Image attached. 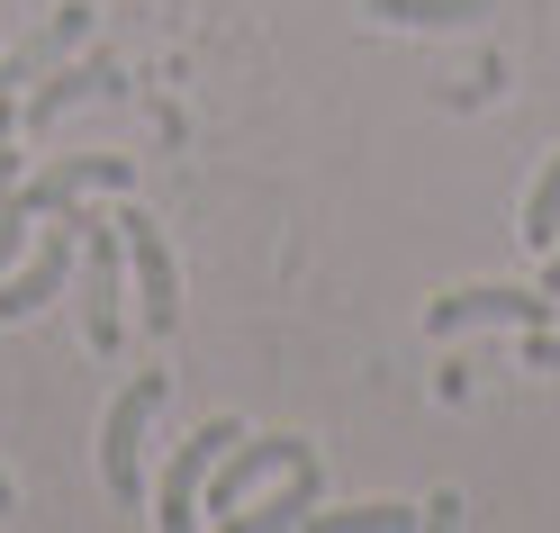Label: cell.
I'll list each match as a JSON object with an SVG mask.
<instances>
[{
  "label": "cell",
  "mask_w": 560,
  "mask_h": 533,
  "mask_svg": "<svg viewBox=\"0 0 560 533\" xmlns=\"http://www.w3.org/2000/svg\"><path fill=\"white\" fill-rule=\"evenodd\" d=\"M317 488H326V471H317V452H307V461H290V471H280V488L262 497V507H254V515H235V524H262V533L307 524V515H317Z\"/></svg>",
  "instance_id": "obj_11"
},
{
  "label": "cell",
  "mask_w": 560,
  "mask_h": 533,
  "mask_svg": "<svg viewBox=\"0 0 560 533\" xmlns=\"http://www.w3.org/2000/svg\"><path fill=\"white\" fill-rule=\"evenodd\" d=\"M226 443H235V425H226V416H208L199 434L172 452V471H163V488H154V524H172V533L199 524V488H208V471L226 461Z\"/></svg>",
  "instance_id": "obj_7"
},
{
  "label": "cell",
  "mask_w": 560,
  "mask_h": 533,
  "mask_svg": "<svg viewBox=\"0 0 560 533\" xmlns=\"http://www.w3.org/2000/svg\"><path fill=\"white\" fill-rule=\"evenodd\" d=\"M82 37H91V10H82V0H73V10H55V19L37 27V37H27V46H19V55H0V100H10V91H19L27 73H55V63H63V55H73Z\"/></svg>",
  "instance_id": "obj_10"
},
{
  "label": "cell",
  "mask_w": 560,
  "mask_h": 533,
  "mask_svg": "<svg viewBox=\"0 0 560 533\" xmlns=\"http://www.w3.org/2000/svg\"><path fill=\"white\" fill-rule=\"evenodd\" d=\"M82 227V344L118 352L127 344V235L118 218H73Z\"/></svg>",
  "instance_id": "obj_2"
},
{
  "label": "cell",
  "mask_w": 560,
  "mask_h": 533,
  "mask_svg": "<svg viewBox=\"0 0 560 533\" xmlns=\"http://www.w3.org/2000/svg\"><path fill=\"white\" fill-rule=\"evenodd\" d=\"M73 263H82V235L73 227H46L37 244H27V254L10 263V280H0V316H37L46 299H63V280H73Z\"/></svg>",
  "instance_id": "obj_6"
},
{
  "label": "cell",
  "mask_w": 560,
  "mask_h": 533,
  "mask_svg": "<svg viewBox=\"0 0 560 533\" xmlns=\"http://www.w3.org/2000/svg\"><path fill=\"white\" fill-rule=\"evenodd\" d=\"M163 389H172L163 371H136L109 398V416H100V479H109L118 507H145V425L163 407Z\"/></svg>",
  "instance_id": "obj_1"
},
{
  "label": "cell",
  "mask_w": 560,
  "mask_h": 533,
  "mask_svg": "<svg viewBox=\"0 0 560 533\" xmlns=\"http://www.w3.org/2000/svg\"><path fill=\"white\" fill-rule=\"evenodd\" d=\"M551 290H452L425 308V335H462V326H551Z\"/></svg>",
  "instance_id": "obj_8"
},
{
  "label": "cell",
  "mask_w": 560,
  "mask_h": 533,
  "mask_svg": "<svg viewBox=\"0 0 560 533\" xmlns=\"http://www.w3.org/2000/svg\"><path fill=\"white\" fill-rule=\"evenodd\" d=\"M326 533H398V524H416L407 507H389V497H371V507H343V515H317Z\"/></svg>",
  "instance_id": "obj_14"
},
{
  "label": "cell",
  "mask_w": 560,
  "mask_h": 533,
  "mask_svg": "<svg viewBox=\"0 0 560 533\" xmlns=\"http://www.w3.org/2000/svg\"><path fill=\"white\" fill-rule=\"evenodd\" d=\"M118 235H127V280H136V316L145 335H172L182 326V271H172V244L145 208H118Z\"/></svg>",
  "instance_id": "obj_3"
},
{
  "label": "cell",
  "mask_w": 560,
  "mask_h": 533,
  "mask_svg": "<svg viewBox=\"0 0 560 533\" xmlns=\"http://www.w3.org/2000/svg\"><path fill=\"white\" fill-rule=\"evenodd\" d=\"M290 461H307V443L299 434H262V443H226V461L208 471V488H199V515H244V497H254L262 479H280Z\"/></svg>",
  "instance_id": "obj_5"
},
{
  "label": "cell",
  "mask_w": 560,
  "mask_h": 533,
  "mask_svg": "<svg viewBox=\"0 0 560 533\" xmlns=\"http://www.w3.org/2000/svg\"><path fill=\"white\" fill-rule=\"evenodd\" d=\"M524 371H560V335L551 326H524Z\"/></svg>",
  "instance_id": "obj_16"
},
{
  "label": "cell",
  "mask_w": 560,
  "mask_h": 533,
  "mask_svg": "<svg viewBox=\"0 0 560 533\" xmlns=\"http://www.w3.org/2000/svg\"><path fill=\"white\" fill-rule=\"evenodd\" d=\"M127 182H136L127 154H55L46 172H27V182L10 190V208H19V218H63L73 199H91V190H127Z\"/></svg>",
  "instance_id": "obj_4"
},
{
  "label": "cell",
  "mask_w": 560,
  "mask_h": 533,
  "mask_svg": "<svg viewBox=\"0 0 560 533\" xmlns=\"http://www.w3.org/2000/svg\"><path fill=\"white\" fill-rule=\"evenodd\" d=\"M0 515H10V471H0Z\"/></svg>",
  "instance_id": "obj_19"
},
{
  "label": "cell",
  "mask_w": 560,
  "mask_h": 533,
  "mask_svg": "<svg viewBox=\"0 0 560 533\" xmlns=\"http://www.w3.org/2000/svg\"><path fill=\"white\" fill-rule=\"evenodd\" d=\"M380 27H479L488 0H362Z\"/></svg>",
  "instance_id": "obj_12"
},
{
  "label": "cell",
  "mask_w": 560,
  "mask_h": 533,
  "mask_svg": "<svg viewBox=\"0 0 560 533\" xmlns=\"http://www.w3.org/2000/svg\"><path fill=\"white\" fill-rule=\"evenodd\" d=\"M27 254V218H19V208L10 199H0V280H10V263Z\"/></svg>",
  "instance_id": "obj_15"
},
{
  "label": "cell",
  "mask_w": 560,
  "mask_h": 533,
  "mask_svg": "<svg viewBox=\"0 0 560 533\" xmlns=\"http://www.w3.org/2000/svg\"><path fill=\"white\" fill-rule=\"evenodd\" d=\"M524 254H551V244H560V163L542 172V182H534V199H524Z\"/></svg>",
  "instance_id": "obj_13"
},
{
  "label": "cell",
  "mask_w": 560,
  "mask_h": 533,
  "mask_svg": "<svg viewBox=\"0 0 560 533\" xmlns=\"http://www.w3.org/2000/svg\"><path fill=\"white\" fill-rule=\"evenodd\" d=\"M542 290H551V299H560V244H551V263H542Z\"/></svg>",
  "instance_id": "obj_18"
},
{
  "label": "cell",
  "mask_w": 560,
  "mask_h": 533,
  "mask_svg": "<svg viewBox=\"0 0 560 533\" xmlns=\"http://www.w3.org/2000/svg\"><path fill=\"white\" fill-rule=\"evenodd\" d=\"M118 82H127V73H118L109 55H82V63H55V73H46V91L27 100V118H19V127H27V136H46V127H55L63 109H73V100H109Z\"/></svg>",
  "instance_id": "obj_9"
},
{
  "label": "cell",
  "mask_w": 560,
  "mask_h": 533,
  "mask_svg": "<svg viewBox=\"0 0 560 533\" xmlns=\"http://www.w3.org/2000/svg\"><path fill=\"white\" fill-rule=\"evenodd\" d=\"M19 190V154H0V199H10Z\"/></svg>",
  "instance_id": "obj_17"
}]
</instances>
